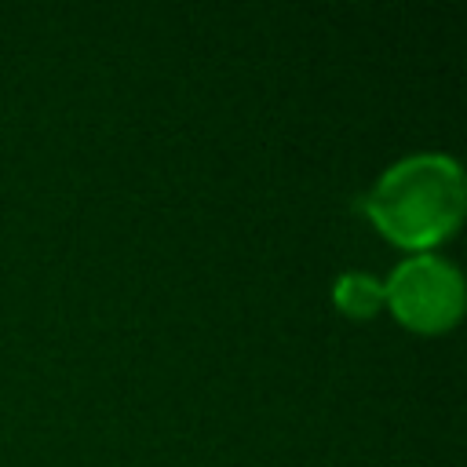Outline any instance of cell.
<instances>
[{
    "mask_svg": "<svg viewBox=\"0 0 467 467\" xmlns=\"http://www.w3.org/2000/svg\"><path fill=\"white\" fill-rule=\"evenodd\" d=\"M332 299L347 317L365 321L383 306V285L376 277H368V274H343L332 285Z\"/></svg>",
    "mask_w": 467,
    "mask_h": 467,
    "instance_id": "obj_3",
    "label": "cell"
},
{
    "mask_svg": "<svg viewBox=\"0 0 467 467\" xmlns=\"http://www.w3.org/2000/svg\"><path fill=\"white\" fill-rule=\"evenodd\" d=\"M383 303L412 332H445L463 314V277L441 255H412L383 285Z\"/></svg>",
    "mask_w": 467,
    "mask_h": 467,
    "instance_id": "obj_2",
    "label": "cell"
},
{
    "mask_svg": "<svg viewBox=\"0 0 467 467\" xmlns=\"http://www.w3.org/2000/svg\"><path fill=\"white\" fill-rule=\"evenodd\" d=\"M361 204L394 244L431 248L463 219V171L449 153H412L390 164Z\"/></svg>",
    "mask_w": 467,
    "mask_h": 467,
    "instance_id": "obj_1",
    "label": "cell"
}]
</instances>
